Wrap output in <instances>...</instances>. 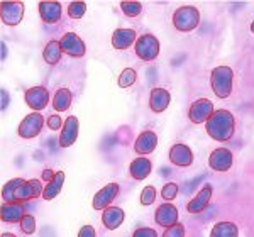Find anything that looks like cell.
<instances>
[{
	"mask_svg": "<svg viewBox=\"0 0 254 237\" xmlns=\"http://www.w3.org/2000/svg\"><path fill=\"white\" fill-rule=\"evenodd\" d=\"M234 116L229 110L219 109L214 110L210 118L205 122V130L212 139L219 142H227L229 139L234 136Z\"/></svg>",
	"mask_w": 254,
	"mask_h": 237,
	"instance_id": "obj_1",
	"label": "cell"
},
{
	"mask_svg": "<svg viewBox=\"0 0 254 237\" xmlns=\"http://www.w3.org/2000/svg\"><path fill=\"white\" fill-rule=\"evenodd\" d=\"M232 81H234V73L229 66H217L210 75L212 90L219 99H227L231 95Z\"/></svg>",
	"mask_w": 254,
	"mask_h": 237,
	"instance_id": "obj_2",
	"label": "cell"
},
{
	"mask_svg": "<svg viewBox=\"0 0 254 237\" xmlns=\"http://www.w3.org/2000/svg\"><path fill=\"white\" fill-rule=\"evenodd\" d=\"M200 24V12L198 9L191 5L180 7L175 10L173 14V26L182 32H190L193 31Z\"/></svg>",
	"mask_w": 254,
	"mask_h": 237,
	"instance_id": "obj_3",
	"label": "cell"
},
{
	"mask_svg": "<svg viewBox=\"0 0 254 237\" xmlns=\"http://www.w3.org/2000/svg\"><path fill=\"white\" fill-rule=\"evenodd\" d=\"M159 41L156 36L153 34H144L141 38H137L136 44H134V51H136L137 58L142 61H153L158 58L159 55Z\"/></svg>",
	"mask_w": 254,
	"mask_h": 237,
	"instance_id": "obj_4",
	"label": "cell"
},
{
	"mask_svg": "<svg viewBox=\"0 0 254 237\" xmlns=\"http://www.w3.org/2000/svg\"><path fill=\"white\" fill-rule=\"evenodd\" d=\"M214 114V104L208 99H198L191 104L190 110H188V118L193 124H205Z\"/></svg>",
	"mask_w": 254,
	"mask_h": 237,
	"instance_id": "obj_5",
	"label": "cell"
},
{
	"mask_svg": "<svg viewBox=\"0 0 254 237\" xmlns=\"http://www.w3.org/2000/svg\"><path fill=\"white\" fill-rule=\"evenodd\" d=\"M44 125V117L39 112H32L24 117V120L19 125V136L22 139H32L41 132Z\"/></svg>",
	"mask_w": 254,
	"mask_h": 237,
	"instance_id": "obj_6",
	"label": "cell"
},
{
	"mask_svg": "<svg viewBox=\"0 0 254 237\" xmlns=\"http://www.w3.org/2000/svg\"><path fill=\"white\" fill-rule=\"evenodd\" d=\"M232 163H234V158H232V153L227 148H217L208 156V166L214 171H219V173H225V171L231 170Z\"/></svg>",
	"mask_w": 254,
	"mask_h": 237,
	"instance_id": "obj_7",
	"label": "cell"
},
{
	"mask_svg": "<svg viewBox=\"0 0 254 237\" xmlns=\"http://www.w3.org/2000/svg\"><path fill=\"white\" fill-rule=\"evenodd\" d=\"M2 12V22L7 26H17L24 19V3L20 2H2L0 3Z\"/></svg>",
	"mask_w": 254,
	"mask_h": 237,
	"instance_id": "obj_8",
	"label": "cell"
},
{
	"mask_svg": "<svg viewBox=\"0 0 254 237\" xmlns=\"http://www.w3.org/2000/svg\"><path fill=\"white\" fill-rule=\"evenodd\" d=\"M61 50L64 55L73 56V58H81L85 55V43L81 41V38L75 32H66L63 38L60 39Z\"/></svg>",
	"mask_w": 254,
	"mask_h": 237,
	"instance_id": "obj_9",
	"label": "cell"
},
{
	"mask_svg": "<svg viewBox=\"0 0 254 237\" xmlns=\"http://www.w3.org/2000/svg\"><path fill=\"white\" fill-rule=\"evenodd\" d=\"M78 132H80V122L78 117L69 116L63 124V129H61L60 134V146L61 148H69V146L75 144V141L78 139Z\"/></svg>",
	"mask_w": 254,
	"mask_h": 237,
	"instance_id": "obj_10",
	"label": "cell"
},
{
	"mask_svg": "<svg viewBox=\"0 0 254 237\" xmlns=\"http://www.w3.org/2000/svg\"><path fill=\"white\" fill-rule=\"evenodd\" d=\"M119 191H121V188H119L117 183H109V185H105L102 190H98L95 193V197H93V208H95V210H105V208H109L110 203L117 198Z\"/></svg>",
	"mask_w": 254,
	"mask_h": 237,
	"instance_id": "obj_11",
	"label": "cell"
},
{
	"mask_svg": "<svg viewBox=\"0 0 254 237\" xmlns=\"http://www.w3.org/2000/svg\"><path fill=\"white\" fill-rule=\"evenodd\" d=\"M24 99L34 112H39V110L46 109V105L49 104V92L44 87H32L26 92Z\"/></svg>",
	"mask_w": 254,
	"mask_h": 237,
	"instance_id": "obj_12",
	"label": "cell"
},
{
	"mask_svg": "<svg viewBox=\"0 0 254 237\" xmlns=\"http://www.w3.org/2000/svg\"><path fill=\"white\" fill-rule=\"evenodd\" d=\"M44 186L41 185L39 179H29V181H24L22 185L17 188L15 191V202H27V200H34L39 195H43Z\"/></svg>",
	"mask_w": 254,
	"mask_h": 237,
	"instance_id": "obj_13",
	"label": "cell"
},
{
	"mask_svg": "<svg viewBox=\"0 0 254 237\" xmlns=\"http://www.w3.org/2000/svg\"><path fill=\"white\" fill-rule=\"evenodd\" d=\"M154 220H156L158 226L168 229V227L175 226V224H178V210H176L175 205H171L170 202H166L156 208Z\"/></svg>",
	"mask_w": 254,
	"mask_h": 237,
	"instance_id": "obj_14",
	"label": "cell"
},
{
	"mask_svg": "<svg viewBox=\"0 0 254 237\" xmlns=\"http://www.w3.org/2000/svg\"><path fill=\"white\" fill-rule=\"evenodd\" d=\"M212 195H214V188L207 183V185L195 195V198H191L190 202H188L187 210L190 212V214H200V212H203L208 203H210Z\"/></svg>",
	"mask_w": 254,
	"mask_h": 237,
	"instance_id": "obj_15",
	"label": "cell"
},
{
	"mask_svg": "<svg viewBox=\"0 0 254 237\" xmlns=\"http://www.w3.org/2000/svg\"><path fill=\"white\" fill-rule=\"evenodd\" d=\"M156 146H158L156 134L151 132V130H144V132L139 134L136 142H134V151L137 154H141V156H147V154H151L156 149Z\"/></svg>",
	"mask_w": 254,
	"mask_h": 237,
	"instance_id": "obj_16",
	"label": "cell"
},
{
	"mask_svg": "<svg viewBox=\"0 0 254 237\" xmlns=\"http://www.w3.org/2000/svg\"><path fill=\"white\" fill-rule=\"evenodd\" d=\"M170 161L175 166L187 168V166H190L193 163V153H191V149L187 144H175L170 149Z\"/></svg>",
	"mask_w": 254,
	"mask_h": 237,
	"instance_id": "obj_17",
	"label": "cell"
},
{
	"mask_svg": "<svg viewBox=\"0 0 254 237\" xmlns=\"http://www.w3.org/2000/svg\"><path fill=\"white\" fill-rule=\"evenodd\" d=\"M170 100H171V95L170 92L165 88H153L151 90V95H149V107L153 112H165L170 105Z\"/></svg>",
	"mask_w": 254,
	"mask_h": 237,
	"instance_id": "obj_18",
	"label": "cell"
},
{
	"mask_svg": "<svg viewBox=\"0 0 254 237\" xmlns=\"http://www.w3.org/2000/svg\"><path fill=\"white\" fill-rule=\"evenodd\" d=\"M136 32L132 29H116L112 34V46L119 51L130 48L132 44H136Z\"/></svg>",
	"mask_w": 254,
	"mask_h": 237,
	"instance_id": "obj_19",
	"label": "cell"
},
{
	"mask_svg": "<svg viewBox=\"0 0 254 237\" xmlns=\"http://www.w3.org/2000/svg\"><path fill=\"white\" fill-rule=\"evenodd\" d=\"M38 9H39L41 19H43L46 24L58 22V20L61 19V14H63L61 5L58 2H39Z\"/></svg>",
	"mask_w": 254,
	"mask_h": 237,
	"instance_id": "obj_20",
	"label": "cell"
},
{
	"mask_svg": "<svg viewBox=\"0 0 254 237\" xmlns=\"http://www.w3.org/2000/svg\"><path fill=\"white\" fill-rule=\"evenodd\" d=\"M24 207L20 205V202H12V203H3L2 208H0V217H2L3 222H20L24 219Z\"/></svg>",
	"mask_w": 254,
	"mask_h": 237,
	"instance_id": "obj_21",
	"label": "cell"
},
{
	"mask_svg": "<svg viewBox=\"0 0 254 237\" xmlns=\"http://www.w3.org/2000/svg\"><path fill=\"white\" fill-rule=\"evenodd\" d=\"M124 210L119 207H109L104 210V214H102V222H104V226L109 229V231H116L122 226V222H124Z\"/></svg>",
	"mask_w": 254,
	"mask_h": 237,
	"instance_id": "obj_22",
	"label": "cell"
},
{
	"mask_svg": "<svg viewBox=\"0 0 254 237\" xmlns=\"http://www.w3.org/2000/svg\"><path fill=\"white\" fill-rule=\"evenodd\" d=\"M151 161L147 158H137L134 159L132 163H130L129 166V171H130V177L134 179H137V181H141V179H144L149 177L151 173Z\"/></svg>",
	"mask_w": 254,
	"mask_h": 237,
	"instance_id": "obj_23",
	"label": "cell"
},
{
	"mask_svg": "<svg viewBox=\"0 0 254 237\" xmlns=\"http://www.w3.org/2000/svg\"><path fill=\"white\" fill-rule=\"evenodd\" d=\"M64 185V171H56L55 178L51 181H48V185L44 186V191H43V198L44 200H53L60 195L61 188Z\"/></svg>",
	"mask_w": 254,
	"mask_h": 237,
	"instance_id": "obj_24",
	"label": "cell"
},
{
	"mask_svg": "<svg viewBox=\"0 0 254 237\" xmlns=\"http://www.w3.org/2000/svg\"><path fill=\"white\" fill-rule=\"evenodd\" d=\"M61 55H63V50H61L60 41H49V43L46 44V48H44V51H43V58L48 64L60 63Z\"/></svg>",
	"mask_w": 254,
	"mask_h": 237,
	"instance_id": "obj_25",
	"label": "cell"
},
{
	"mask_svg": "<svg viewBox=\"0 0 254 237\" xmlns=\"http://www.w3.org/2000/svg\"><path fill=\"white\" fill-rule=\"evenodd\" d=\"M210 237H239V227L234 222H219L212 229Z\"/></svg>",
	"mask_w": 254,
	"mask_h": 237,
	"instance_id": "obj_26",
	"label": "cell"
},
{
	"mask_svg": "<svg viewBox=\"0 0 254 237\" xmlns=\"http://www.w3.org/2000/svg\"><path fill=\"white\" fill-rule=\"evenodd\" d=\"M71 105V92L68 88H60L53 97V107L56 112H64Z\"/></svg>",
	"mask_w": 254,
	"mask_h": 237,
	"instance_id": "obj_27",
	"label": "cell"
},
{
	"mask_svg": "<svg viewBox=\"0 0 254 237\" xmlns=\"http://www.w3.org/2000/svg\"><path fill=\"white\" fill-rule=\"evenodd\" d=\"M24 179L22 178H14L10 179V181H7L5 185L2 188V198L5 203H12L15 202V191H17V188L22 185Z\"/></svg>",
	"mask_w": 254,
	"mask_h": 237,
	"instance_id": "obj_28",
	"label": "cell"
},
{
	"mask_svg": "<svg viewBox=\"0 0 254 237\" xmlns=\"http://www.w3.org/2000/svg\"><path fill=\"white\" fill-rule=\"evenodd\" d=\"M134 81H136V71H134L132 68H126V69H122V73L119 75L117 85L121 88H129L134 85Z\"/></svg>",
	"mask_w": 254,
	"mask_h": 237,
	"instance_id": "obj_29",
	"label": "cell"
},
{
	"mask_svg": "<svg viewBox=\"0 0 254 237\" xmlns=\"http://www.w3.org/2000/svg\"><path fill=\"white\" fill-rule=\"evenodd\" d=\"M121 9L127 17H137L142 10V5H141V2H136V0H132V2L126 0V2H121Z\"/></svg>",
	"mask_w": 254,
	"mask_h": 237,
	"instance_id": "obj_30",
	"label": "cell"
},
{
	"mask_svg": "<svg viewBox=\"0 0 254 237\" xmlns=\"http://www.w3.org/2000/svg\"><path fill=\"white\" fill-rule=\"evenodd\" d=\"M85 10H87V3L85 2H71L68 5V15L71 19H81L85 15Z\"/></svg>",
	"mask_w": 254,
	"mask_h": 237,
	"instance_id": "obj_31",
	"label": "cell"
},
{
	"mask_svg": "<svg viewBox=\"0 0 254 237\" xmlns=\"http://www.w3.org/2000/svg\"><path fill=\"white\" fill-rule=\"evenodd\" d=\"M20 231L24 232V234H34L36 232V219H34V215H29V214H26L24 215V219L20 220Z\"/></svg>",
	"mask_w": 254,
	"mask_h": 237,
	"instance_id": "obj_32",
	"label": "cell"
},
{
	"mask_svg": "<svg viewBox=\"0 0 254 237\" xmlns=\"http://www.w3.org/2000/svg\"><path fill=\"white\" fill-rule=\"evenodd\" d=\"M154 200H156V188L154 186H146L144 190H142L141 193V203L144 207H149L154 203Z\"/></svg>",
	"mask_w": 254,
	"mask_h": 237,
	"instance_id": "obj_33",
	"label": "cell"
},
{
	"mask_svg": "<svg viewBox=\"0 0 254 237\" xmlns=\"http://www.w3.org/2000/svg\"><path fill=\"white\" fill-rule=\"evenodd\" d=\"M178 195V185L176 183H166L161 190V197L166 200V202H173Z\"/></svg>",
	"mask_w": 254,
	"mask_h": 237,
	"instance_id": "obj_34",
	"label": "cell"
},
{
	"mask_svg": "<svg viewBox=\"0 0 254 237\" xmlns=\"http://www.w3.org/2000/svg\"><path fill=\"white\" fill-rule=\"evenodd\" d=\"M163 237H185V226L183 224H175V226L168 227Z\"/></svg>",
	"mask_w": 254,
	"mask_h": 237,
	"instance_id": "obj_35",
	"label": "cell"
},
{
	"mask_svg": "<svg viewBox=\"0 0 254 237\" xmlns=\"http://www.w3.org/2000/svg\"><path fill=\"white\" fill-rule=\"evenodd\" d=\"M132 237H158V232L151 227H139L134 231Z\"/></svg>",
	"mask_w": 254,
	"mask_h": 237,
	"instance_id": "obj_36",
	"label": "cell"
},
{
	"mask_svg": "<svg viewBox=\"0 0 254 237\" xmlns=\"http://www.w3.org/2000/svg\"><path fill=\"white\" fill-rule=\"evenodd\" d=\"M48 127L51 130H60L63 129V120H61L60 116H51L48 117Z\"/></svg>",
	"mask_w": 254,
	"mask_h": 237,
	"instance_id": "obj_37",
	"label": "cell"
},
{
	"mask_svg": "<svg viewBox=\"0 0 254 237\" xmlns=\"http://www.w3.org/2000/svg\"><path fill=\"white\" fill-rule=\"evenodd\" d=\"M78 237H95V229L92 226H83L80 229Z\"/></svg>",
	"mask_w": 254,
	"mask_h": 237,
	"instance_id": "obj_38",
	"label": "cell"
},
{
	"mask_svg": "<svg viewBox=\"0 0 254 237\" xmlns=\"http://www.w3.org/2000/svg\"><path fill=\"white\" fill-rule=\"evenodd\" d=\"M55 175H56V173H53L51 170H44V173H43V179H46V181H51V179L55 178Z\"/></svg>",
	"mask_w": 254,
	"mask_h": 237,
	"instance_id": "obj_39",
	"label": "cell"
},
{
	"mask_svg": "<svg viewBox=\"0 0 254 237\" xmlns=\"http://www.w3.org/2000/svg\"><path fill=\"white\" fill-rule=\"evenodd\" d=\"M2 95H3V105H2V107L5 109V107H7V93H5V90L2 92Z\"/></svg>",
	"mask_w": 254,
	"mask_h": 237,
	"instance_id": "obj_40",
	"label": "cell"
},
{
	"mask_svg": "<svg viewBox=\"0 0 254 237\" xmlns=\"http://www.w3.org/2000/svg\"><path fill=\"white\" fill-rule=\"evenodd\" d=\"M2 237H15L14 234H9V232H5V234H2Z\"/></svg>",
	"mask_w": 254,
	"mask_h": 237,
	"instance_id": "obj_41",
	"label": "cell"
},
{
	"mask_svg": "<svg viewBox=\"0 0 254 237\" xmlns=\"http://www.w3.org/2000/svg\"><path fill=\"white\" fill-rule=\"evenodd\" d=\"M251 31H253V32H254V22H253V24H251Z\"/></svg>",
	"mask_w": 254,
	"mask_h": 237,
	"instance_id": "obj_42",
	"label": "cell"
}]
</instances>
